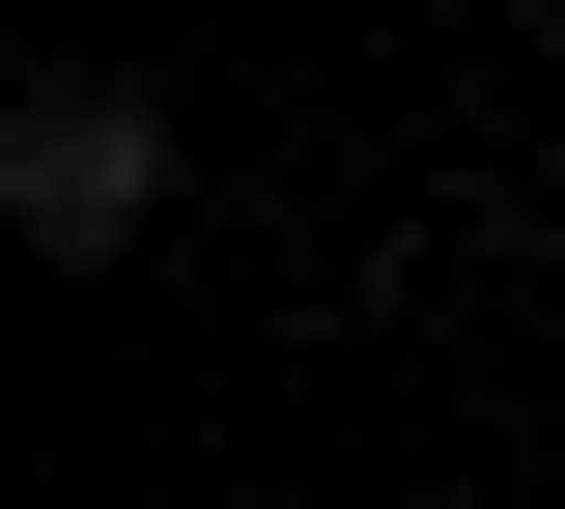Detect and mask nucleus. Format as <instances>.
Segmentation results:
<instances>
[{"mask_svg": "<svg viewBox=\"0 0 565 509\" xmlns=\"http://www.w3.org/2000/svg\"><path fill=\"white\" fill-rule=\"evenodd\" d=\"M0 199H29V255H114V226L170 199V114H141V85H57V114L0 142Z\"/></svg>", "mask_w": 565, "mask_h": 509, "instance_id": "1", "label": "nucleus"}]
</instances>
